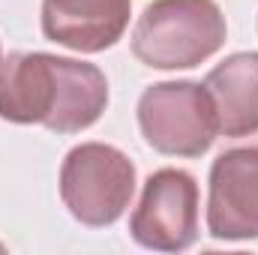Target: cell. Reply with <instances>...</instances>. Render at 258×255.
Returning a JSON list of instances; mask_svg holds the SVG:
<instances>
[{
    "instance_id": "1",
    "label": "cell",
    "mask_w": 258,
    "mask_h": 255,
    "mask_svg": "<svg viewBox=\"0 0 258 255\" xmlns=\"http://www.w3.org/2000/svg\"><path fill=\"white\" fill-rule=\"evenodd\" d=\"M108 105V81L93 63L54 54L0 60V117L69 135L93 126Z\"/></svg>"
},
{
    "instance_id": "2",
    "label": "cell",
    "mask_w": 258,
    "mask_h": 255,
    "mask_svg": "<svg viewBox=\"0 0 258 255\" xmlns=\"http://www.w3.org/2000/svg\"><path fill=\"white\" fill-rule=\"evenodd\" d=\"M216 0H153L132 33V54L150 69H192L225 45Z\"/></svg>"
},
{
    "instance_id": "3",
    "label": "cell",
    "mask_w": 258,
    "mask_h": 255,
    "mask_svg": "<svg viewBox=\"0 0 258 255\" xmlns=\"http://www.w3.org/2000/svg\"><path fill=\"white\" fill-rule=\"evenodd\" d=\"M138 126L153 150L183 159L207 153L219 135L213 99L207 87L195 81H162L147 87L138 99Z\"/></svg>"
},
{
    "instance_id": "4",
    "label": "cell",
    "mask_w": 258,
    "mask_h": 255,
    "mask_svg": "<svg viewBox=\"0 0 258 255\" xmlns=\"http://www.w3.org/2000/svg\"><path fill=\"white\" fill-rule=\"evenodd\" d=\"M135 192V165L111 144H78L60 165V198L66 210L90 228L123 216Z\"/></svg>"
},
{
    "instance_id": "5",
    "label": "cell",
    "mask_w": 258,
    "mask_h": 255,
    "mask_svg": "<svg viewBox=\"0 0 258 255\" xmlns=\"http://www.w3.org/2000/svg\"><path fill=\"white\" fill-rule=\"evenodd\" d=\"M135 243L156 252H183L198 240V183L180 168L147 177L129 219Z\"/></svg>"
},
{
    "instance_id": "6",
    "label": "cell",
    "mask_w": 258,
    "mask_h": 255,
    "mask_svg": "<svg viewBox=\"0 0 258 255\" xmlns=\"http://www.w3.org/2000/svg\"><path fill=\"white\" fill-rule=\"evenodd\" d=\"M207 231L216 240L258 237V141L216 156L207 192Z\"/></svg>"
},
{
    "instance_id": "7",
    "label": "cell",
    "mask_w": 258,
    "mask_h": 255,
    "mask_svg": "<svg viewBox=\"0 0 258 255\" xmlns=\"http://www.w3.org/2000/svg\"><path fill=\"white\" fill-rule=\"evenodd\" d=\"M132 0H42V33L81 54L111 48L129 24Z\"/></svg>"
},
{
    "instance_id": "8",
    "label": "cell",
    "mask_w": 258,
    "mask_h": 255,
    "mask_svg": "<svg viewBox=\"0 0 258 255\" xmlns=\"http://www.w3.org/2000/svg\"><path fill=\"white\" fill-rule=\"evenodd\" d=\"M204 87L213 99L219 132L228 138H243L258 132V54L237 51L216 63Z\"/></svg>"
},
{
    "instance_id": "9",
    "label": "cell",
    "mask_w": 258,
    "mask_h": 255,
    "mask_svg": "<svg viewBox=\"0 0 258 255\" xmlns=\"http://www.w3.org/2000/svg\"><path fill=\"white\" fill-rule=\"evenodd\" d=\"M0 249H3V243H0Z\"/></svg>"
}]
</instances>
